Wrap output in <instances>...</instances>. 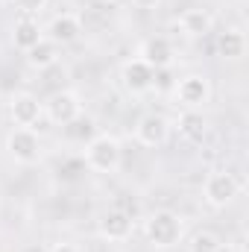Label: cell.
Instances as JSON below:
<instances>
[{
  "mask_svg": "<svg viewBox=\"0 0 249 252\" xmlns=\"http://www.w3.org/2000/svg\"><path fill=\"white\" fill-rule=\"evenodd\" d=\"M144 238L156 250H173V247H179L182 238H185V220H182V214H176L170 208L150 211L147 220H144Z\"/></svg>",
  "mask_w": 249,
  "mask_h": 252,
  "instance_id": "cell-1",
  "label": "cell"
},
{
  "mask_svg": "<svg viewBox=\"0 0 249 252\" xmlns=\"http://www.w3.org/2000/svg\"><path fill=\"white\" fill-rule=\"evenodd\" d=\"M121 161H124V147L109 132L94 135L85 144V150H82V164L91 173H118L121 170Z\"/></svg>",
  "mask_w": 249,
  "mask_h": 252,
  "instance_id": "cell-2",
  "label": "cell"
},
{
  "mask_svg": "<svg viewBox=\"0 0 249 252\" xmlns=\"http://www.w3.org/2000/svg\"><path fill=\"white\" fill-rule=\"evenodd\" d=\"M6 153L15 164H24V167H32L41 161L44 156V144L38 138L35 129H21V126H12L9 135H6Z\"/></svg>",
  "mask_w": 249,
  "mask_h": 252,
  "instance_id": "cell-3",
  "label": "cell"
},
{
  "mask_svg": "<svg viewBox=\"0 0 249 252\" xmlns=\"http://www.w3.org/2000/svg\"><path fill=\"white\" fill-rule=\"evenodd\" d=\"M238 193H241V182L229 170H211L202 182V199L214 211H223L226 205H232L238 199Z\"/></svg>",
  "mask_w": 249,
  "mask_h": 252,
  "instance_id": "cell-4",
  "label": "cell"
},
{
  "mask_svg": "<svg viewBox=\"0 0 249 252\" xmlns=\"http://www.w3.org/2000/svg\"><path fill=\"white\" fill-rule=\"evenodd\" d=\"M170 129H173V124H170L161 112H147V115H141V118L135 121L132 135H135V141H138L141 147L158 150V147H164V144L170 141Z\"/></svg>",
  "mask_w": 249,
  "mask_h": 252,
  "instance_id": "cell-5",
  "label": "cell"
},
{
  "mask_svg": "<svg viewBox=\"0 0 249 252\" xmlns=\"http://www.w3.org/2000/svg\"><path fill=\"white\" fill-rule=\"evenodd\" d=\"M9 121L12 126H21V129H35L44 118V103L32 94V91H15L9 97Z\"/></svg>",
  "mask_w": 249,
  "mask_h": 252,
  "instance_id": "cell-6",
  "label": "cell"
},
{
  "mask_svg": "<svg viewBox=\"0 0 249 252\" xmlns=\"http://www.w3.org/2000/svg\"><path fill=\"white\" fill-rule=\"evenodd\" d=\"M82 115V100H79V94L76 91H53L47 100H44V118L50 121L53 126H67L73 124L76 118Z\"/></svg>",
  "mask_w": 249,
  "mask_h": 252,
  "instance_id": "cell-7",
  "label": "cell"
},
{
  "mask_svg": "<svg viewBox=\"0 0 249 252\" xmlns=\"http://www.w3.org/2000/svg\"><path fill=\"white\" fill-rule=\"evenodd\" d=\"M173 97H176V103H179L182 109H196V112H202V106L211 100V82H208L205 73H187V76H182V79L176 82Z\"/></svg>",
  "mask_w": 249,
  "mask_h": 252,
  "instance_id": "cell-8",
  "label": "cell"
},
{
  "mask_svg": "<svg viewBox=\"0 0 249 252\" xmlns=\"http://www.w3.org/2000/svg\"><path fill=\"white\" fill-rule=\"evenodd\" d=\"M121 85H124L126 94L144 97V94H150L153 85H156V70L147 62H141L138 56H132V59H126V62L121 64Z\"/></svg>",
  "mask_w": 249,
  "mask_h": 252,
  "instance_id": "cell-9",
  "label": "cell"
},
{
  "mask_svg": "<svg viewBox=\"0 0 249 252\" xmlns=\"http://www.w3.org/2000/svg\"><path fill=\"white\" fill-rule=\"evenodd\" d=\"M141 62H147L156 73L158 70H167V67H173L176 62V47H173V41L167 38V35H150V38H144L141 44H138V53H135Z\"/></svg>",
  "mask_w": 249,
  "mask_h": 252,
  "instance_id": "cell-10",
  "label": "cell"
},
{
  "mask_svg": "<svg viewBox=\"0 0 249 252\" xmlns=\"http://www.w3.org/2000/svg\"><path fill=\"white\" fill-rule=\"evenodd\" d=\"M97 235L106 244H126L135 235V220L121 211V208H109L100 220H97Z\"/></svg>",
  "mask_w": 249,
  "mask_h": 252,
  "instance_id": "cell-11",
  "label": "cell"
},
{
  "mask_svg": "<svg viewBox=\"0 0 249 252\" xmlns=\"http://www.w3.org/2000/svg\"><path fill=\"white\" fill-rule=\"evenodd\" d=\"M44 38L53 41L56 47H67V44H76L82 38V18L76 12H59L50 18L47 30H44Z\"/></svg>",
  "mask_w": 249,
  "mask_h": 252,
  "instance_id": "cell-12",
  "label": "cell"
},
{
  "mask_svg": "<svg viewBox=\"0 0 249 252\" xmlns=\"http://www.w3.org/2000/svg\"><path fill=\"white\" fill-rule=\"evenodd\" d=\"M176 30H179V35H185V38H205V35L214 30V15H211L208 9L190 6L185 12H179Z\"/></svg>",
  "mask_w": 249,
  "mask_h": 252,
  "instance_id": "cell-13",
  "label": "cell"
},
{
  "mask_svg": "<svg viewBox=\"0 0 249 252\" xmlns=\"http://www.w3.org/2000/svg\"><path fill=\"white\" fill-rule=\"evenodd\" d=\"M176 132L185 144H202L208 138V121L196 109H182V115L176 121Z\"/></svg>",
  "mask_w": 249,
  "mask_h": 252,
  "instance_id": "cell-14",
  "label": "cell"
},
{
  "mask_svg": "<svg viewBox=\"0 0 249 252\" xmlns=\"http://www.w3.org/2000/svg\"><path fill=\"white\" fill-rule=\"evenodd\" d=\"M41 38H44V30H41L38 18H21V15H18V21L12 24V44H15V50L27 53V50H32Z\"/></svg>",
  "mask_w": 249,
  "mask_h": 252,
  "instance_id": "cell-15",
  "label": "cell"
},
{
  "mask_svg": "<svg viewBox=\"0 0 249 252\" xmlns=\"http://www.w3.org/2000/svg\"><path fill=\"white\" fill-rule=\"evenodd\" d=\"M217 53H220L226 62H238V59L247 53V35H244V30L229 27L226 32H220V35H217Z\"/></svg>",
  "mask_w": 249,
  "mask_h": 252,
  "instance_id": "cell-16",
  "label": "cell"
},
{
  "mask_svg": "<svg viewBox=\"0 0 249 252\" xmlns=\"http://www.w3.org/2000/svg\"><path fill=\"white\" fill-rule=\"evenodd\" d=\"M24 56H27V64H30L32 70H47V67H53V64L59 62V47H56L53 41L41 38V41H38L32 50H27Z\"/></svg>",
  "mask_w": 249,
  "mask_h": 252,
  "instance_id": "cell-17",
  "label": "cell"
},
{
  "mask_svg": "<svg viewBox=\"0 0 249 252\" xmlns=\"http://www.w3.org/2000/svg\"><path fill=\"white\" fill-rule=\"evenodd\" d=\"M220 247H223V238H220L217 232L199 229V232H193V235L187 238L185 252H220Z\"/></svg>",
  "mask_w": 249,
  "mask_h": 252,
  "instance_id": "cell-18",
  "label": "cell"
},
{
  "mask_svg": "<svg viewBox=\"0 0 249 252\" xmlns=\"http://www.w3.org/2000/svg\"><path fill=\"white\" fill-rule=\"evenodd\" d=\"M47 3L50 0H12V6H15V12L21 18H38L47 9Z\"/></svg>",
  "mask_w": 249,
  "mask_h": 252,
  "instance_id": "cell-19",
  "label": "cell"
},
{
  "mask_svg": "<svg viewBox=\"0 0 249 252\" xmlns=\"http://www.w3.org/2000/svg\"><path fill=\"white\" fill-rule=\"evenodd\" d=\"M50 252H82V247H76V244H70V241H62V244H56Z\"/></svg>",
  "mask_w": 249,
  "mask_h": 252,
  "instance_id": "cell-20",
  "label": "cell"
},
{
  "mask_svg": "<svg viewBox=\"0 0 249 252\" xmlns=\"http://www.w3.org/2000/svg\"><path fill=\"white\" fill-rule=\"evenodd\" d=\"M132 6H138V9H156L158 0H132Z\"/></svg>",
  "mask_w": 249,
  "mask_h": 252,
  "instance_id": "cell-21",
  "label": "cell"
},
{
  "mask_svg": "<svg viewBox=\"0 0 249 252\" xmlns=\"http://www.w3.org/2000/svg\"><path fill=\"white\" fill-rule=\"evenodd\" d=\"M220 252H238V247H235V244H223V247H220Z\"/></svg>",
  "mask_w": 249,
  "mask_h": 252,
  "instance_id": "cell-22",
  "label": "cell"
},
{
  "mask_svg": "<svg viewBox=\"0 0 249 252\" xmlns=\"http://www.w3.org/2000/svg\"><path fill=\"white\" fill-rule=\"evenodd\" d=\"M0 3H12V0H0Z\"/></svg>",
  "mask_w": 249,
  "mask_h": 252,
  "instance_id": "cell-23",
  "label": "cell"
}]
</instances>
